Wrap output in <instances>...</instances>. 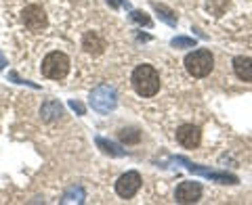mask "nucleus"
<instances>
[{
    "label": "nucleus",
    "instance_id": "obj_5",
    "mask_svg": "<svg viewBox=\"0 0 252 205\" xmlns=\"http://www.w3.org/2000/svg\"><path fill=\"white\" fill-rule=\"evenodd\" d=\"M139 188H141V176L137 172H126L116 182V193H118V197H122V199L135 197Z\"/></svg>",
    "mask_w": 252,
    "mask_h": 205
},
{
    "label": "nucleus",
    "instance_id": "obj_4",
    "mask_svg": "<svg viewBox=\"0 0 252 205\" xmlns=\"http://www.w3.org/2000/svg\"><path fill=\"white\" fill-rule=\"evenodd\" d=\"M118 105V92L107 84H101L91 94V107L97 113H109Z\"/></svg>",
    "mask_w": 252,
    "mask_h": 205
},
{
    "label": "nucleus",
    "instance_id": "obj_10",
    "mask_svg": "<svg viewBox=\"0 0 252 205\" xmlns=\"http://www.w3.org/2000/svg\"><path fill=\"white\" fill-rule=\"evenodd\" d=\"M233 72L242 82H252V59L235 57L233 59Z\"/></svg>",
    "mask_w": 252,
    "mask_h": 205
},
{
    "label": "nucleus",
    "instance_id": "obj_17",
    "mask_svg": "<svg viewBox=\"0 0 252 205\" xmlns=\"http://www.w3.org/2000/svg\"><path fill=\"white\" fill-rule=\"evenodd\" d=\"M154 9L160 13V17L168 23V26H177V17H172V13L166 9V6H162V4H154Z\"/></svg>",
    "mask_w": 252,
    "mask_h": 205
},
{
    "label": "nucleus",
    "instance_id": "obj_15",
    "mask_svg": "<svg viewBox=\"0 0 252 205\" xmlns=\"http://www.w3.org/2000/svg\"><path fill=\"white\" fill-rule=\"evenodd\" d=\"M63 203H82L84 201V191L82 188H69V191L63 195Z\"/></svg>",
    "mask_w": 252,
    "mask_h": 205
},
{
    "label": "nucleus",
    "instance_id": "obj_14",
    "mask_svg": "<svg viewBox=\"0 0 252 205\" xmlns=\"http://www.w3.org/2000/svg\"><path fill=\"white\" fill-rule=\"evenodd\" d=\"M118 136H120V140L124 145H137L141 140V132L137 128H122L118 132Z\"/></svg>",
    "mask_w": 252,
    "mask_h": 205
},
{
    "label": "nucleus",
    "instance_id": "obj_3",
    "mask_svg": "<svg viewBox=\"0 0 252 205\" xmlns=\"http://www.w3.org/2000/svg\"><path fill=\"white\" fill-rule=\"evenodd\" d=\"M42 76L49 77V80H63L69 72V59L65 52H49L42 61Z\"/></svg>",
    "mask_w": 252,
    "mask_h": 205
},
{
    "label": "nucleus",
    "instance_id": "obj_9",
    "mask_svg": "<svg viewBox=\"0 0 252 205\" xmlns=\"http://www.w3.org/2000/svg\"><path fill=\"white\" fill-rule=\"evenodd\" d=\"M177 140H179V145L181 147H185V149H195L200 145V140H202V132L198 126H193V124H183L181 128L177 130Z\"/></svg>",
    "mask_w": 252,
    "mask_h": 205
},
{
    "label": "nucleus",
    "instance_id": "obj_6",
    "mask_svg": "<svg viewBox=\"0 0 252 205\" xmlns=\"http://www.w3.org/2000/svg\"><path fill=\"white\" fill-rule=\"evenodd\" d=\"M177 161L185 163V165H187V170L195 172V174H202L204 178L215 180V182H219V184H235V182H238V178L231 176V174H223V172H212V170H206V168H202V165H198V163H191V161L183 159V157H179Z\"/></svg>",
    "mask_w": 252,
    "mask_h": 205
},
{
    "label": "nucleus",
    "instance_id": "obj_1",
    "mask_svg": "<svg viewBox=\"0 0 252 205\" xmlns=\"http://www.w3.org/2000/svg\"><path fill=\"white\" fill-rule=\"evenodd\" d=\"M132 88L139 97H154L160 90V76L152 65H139L132 72Z\"/></svg>",
    "mask_w": 252,
    "mask_h": 205
},
{
    "label": "nucleus",
    "instance_id": "obj_11",
    "mask_svg": "<svg viewBox=\"0 0 252 205\" xmlns=\"http://www.w3.org/2000/svg\"><path fill=\"white\" fill-rule=\"evenodd\" d=\"M40 115H42V120L44 122H57L61 120V115H63V107H61V102L59 101H46L44 105L40 107Z\"/></svg>",
    "mask_w": 252,
    "mask_h": 205
},
{
    "label": "nucleus",
    "instance_id": "obj_16",
    "mask_svg": "<svg viewBox=\"0 0 252 205\" xmlns=\"http://www.w3.org/2000/svg\"><path fill=\"white\" fill-rule=\"evenodd\" d=\"M170 44H172V46H177V49H193V46H195V40H193V38L179 36V38H172Z\"/></svg>",
    "mask_w": 252,
    "mask_h": 205
},
{
    "label": "nucleus",
    "instance_id": "obj_18",
    "mask_svg": "<svg viewBox=\"0 0 252 205\" xmlns=\"http://www.w3.org/2000/svg\"><path fill=\"white\" fill-rule=\"evenodd\" d=\"M132 19L139 21V23H143V26H152V19H149L145 13H141V11H132Z\"/></svg>",
    "mask_w": 252,
    "mask_h": 205
},
{
    "label": "nucleus",
    "instance_id": "obj_2",
    "mask_svg": "<svg viewBox=\"0 0 252 205\" xmlns=\"http://www.w3.org/2000/svg\"><path fill=\"white\" fill-rule=\"evenodd\" d=\"M215 67V57L206 49H198L185 57V69L193 77H206Z\"/></svg>",
    "mask_w": 252,
    "mask_h": 205
},
{
    "label": "nucleus",
    "instance_id": "obj_8",
    "mask_svg": "<svg viewBox=\"0 0 252 205\" xmlns=\"http://www.w3.org/2000/svg\"><path fill=\"white\" fill-rule=\"evenodd\" d=\"M21 19H23V23H26V27L32 29V31H40L42 27H46V13L36 4L26 6Z\"/></svg>",
    "mask_w": 252,
    "mask_h": 205
},
{
    "label": "nucleus",
    "instance_id": "obj_13",
    "mask_svg": "<svg viewBox=\"0 0 252 205\" xmlns=\"http://www.w3.org/2000/svg\"><path fill=\"white\" fill-rule=\"evenodd\" d=\"M97 145H99V149L103 151L105 155H112V157H124L126 155V151H122L118 145H114V143H109V140H105V138H97Z\"/></svg>",
    "mask_w": 252,
    "mask_h": 205
},
{
    "label": "nucleus",
    "instance_id": "obj_7",
    "mask_svg": "<svg viewBox=\"0 0 252 205\" xmlns=\"http://www.w3.org/2000/svg\"><path fill=\"white\" fill-rule=\"evenodd\" d=\"M202 197V184L200 182H181L177 186V193H175V199L177 203H198Z\"/></svg>",
    "mask_w": 252,
    "mask_h": 205
},
{
    "label": "nucleus",
    "instance_id": "obj_19",
    "mask_svg": "<svg viewBox=\"0 0 252 205\" xmlns=\"http://www.w3.org/2000/svg\"><path fill=\"white\" fill-rule=\"evenodd\" d=\"M69 107H72L74 111H78L80 115H84V105H82V102H78V101H69Z\"/></svg>",
    "mask_w": 252,
    "mask_h": 205
},
{
    "label": "nucleus",
    "instance_id": "obj_12",
    "mask_svg": "<svg viewBox=\"0 0 252 205\" xmlns=\"http://www.w3.org/2000/svg\"><path fill=\"white\" fill-rule=\"evenodd\" d=\"M82 49L89 54H101V52H103V49H105V42L101 40L99 34L89 31V34L84 36V40H82Z\"/></svg>",
    "mask_w": 252,
    "mask_h": 205
}]
</instances>
